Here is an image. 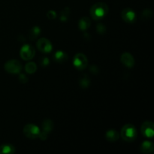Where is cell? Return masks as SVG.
Wrapping results in <instances>:
<instances>
[{"label":"cell","instance_id":"22","mask_svg":"<svg viewBox=\"0 0 154 154\" xmlns=\"http://www.w3.org/2000/svg\"><path fill=\"white\" fill-rule=\"evenodd\" d=\"M96 30H97L98 32L99 33V34H105V32H106V27H105V26H104L102 23H99L97 25V26H96Z\"/></svg>","mask_w":154,"mask_h":154},{"label":"cell","instance_id":"3","mask_svg":"<svg viewBox=\"0 0 154 154\" xmlns=\"http://www.w3.org/2000/svg\"><path fill=\"white\" fill-rule=\"evenodd\" d=\"M24 135L29 139H36L39 137L41 130L39 127L33 123H28L23 127Z\"/></svg>","mask_w":154,"mask_h":154},{"label":"cell","instance_id":"21","mask_svg":"<svg viewBox=\"0 0 154 154\" xmlns=\"http://www.w3.org/2000/svg\"><path fill=\"white\" fill-rule=\"evenodd\" d=\"M152 16H153V11L150 8L144 9L141 13V19H143L144 20H150L152 17Z\"/></svg>","mask_w":154,"mask_h":154},{"label":"cell","instance_id":"11","mask_svg":"<svg viewBox=\"0 0 154 154\" xmlns=\"http://www.w3.org/2000/svg\"><path fill=\"white\" fill-rule=\"evenodd\" d=\"M68 60V55L65 51H57L55 54H54V60L57 63H66Z\"/></svg>","mask_w":154,"mask_h":154},{"label":"cell","instance_id":"16","mask_svg":"<svg viewBox=\"0 0 154 154\" xmlns=\"http://www.w3.org/2000/svg\"><path fill=\"white\" fill-rule=\"evenodd\" d=\"M15 151V147L12 144H5L0 146V154H12Z\"/></svg>","mask_w":154,"mask_h":154},{"label":"cell","instance_id":"13","mask_svg":"<svg viewBox=\"0 0 154 154\" xmlns=\"http://www.w3.org/2000/svg\"><path fill=\"white\" fill-rule=\"evenodd\" d=\"M105 138L110 142H114L120 138V134L116 129H109L105 133Z\"/></svg>","mask_w":154,"mask_h":154},{"label":"cell","instance_id":"12","mask_svg":"<svg viewBox=\"0 0 154 154\" xmlns=\"http://www.w3.org/2000/svg\"><path fill=\"white\" fill-rule=\"evenodd\" d=\"M154 150V145L152 141H144L140 146V150L143 153H151Z\"/></svg>","mask_w":154,"mask_h":154},{"label":"cell","instance_id":"19","mask_svg":"<svg viewBox=\"0 0 154 154\" xmlns=\"http://www.w3.org/2000/svg\"><path fill=\"white\" fill-rule=\"evenodd\" d=\"M70 8L68 7L65 8L60 13V19L62 22H66L69 20V16L70 15Z\"/></svg>","mask_w":154,"mask_h":154},{"label":"cell","instance_id":"15","mask_svg":"<svg viewBox=\"0 0 154 154\" xmlns=\"http://www.w3.org/2000/svg\"><path fill=\"white\" fill-rule=\"evenodd\" d=\"M42 132H45V133L48 134H48L53 130V129H54V122H53L51 120H50V119L45 120L43 122H42Z\"/></svg>","mask_w":154,"mask_h":154},{"label":"cell","instance_id":"6","mask_svg":"<svg viewBox=\"0 0 154 154\" xmlns=\"http://www.w3.org/2000/svg\"><path fill=\"white\" fill-rule=\"evenodd\" d=\"M35 48L30 45H24L20 51V57L25 61L31 60L35 57Z\"/></svg>","mask_w":154,"mask_h":154},{"label":"cell","instance_id":"10","mask_svg":"<svg viewBox=\"0 0 154 154\" xmlns=\"http://www.w3.org/2000/svg\"><path fill=\"white\" fill-rule=\"evenodd\" d=\"M121 63L127 68H132L135 65V59L133 56L128 52L123 53L120 57Z\"/></svg>","mask_w":154,"mask_h":154},{"label":"cell","instance_id":"24","mask_svg":"<svg viewBox=\"0 0 154 154\" xmlns=\"http://www.w3.org/2000/svg\"><path fill=\"white\" fill-rule=\"evenodd\" d=\"M47 17L50 20H54L57 17V13H56L55 11L54 10H50L48 11V13H47Z\"/></svg>","mask_w":154,"mask_h":154},{"label":"cell","instance_id":"18","mask_svg":"<svg viewBox=\"0 0 154 154\" xmlns=\"http://www.w3.org/2000/svg\"><path fill=\"white\" fill-rule=\"evenodd\" d=\"M25 70L26 72L29 75L35 73V72L37 71V65L35 63H33V62H29V63H27L25 66Z\"/></svg>","mask_w":154,"mask_h":154},{"label":"cell","instance_id":"14","mask_svg":"<svg viewBox=\"0 0 154 154\" xmlns=\"http://www.w3.org/2000/svg\"><path fill=\"white\" fill-rule=\"evenodd\" d=\"M90 25H91V21H90V18L87 17H83L81 18L78 23V27H79L80 30L81 31H86L90 28Z\"/></svg>","mask_w":154,"mask_h":154},{"label":"cell","instance_id":"8","mask_svg":"<svg viewBox=\"0 0 154 154\" xmlns=\"http://www.w3.org/2000/svg\"><path fill=\"white\" fill-rule=\"evenodd\" d=\"M141 131L144 137L152 138L154 135V124L151 121H144L141 126Z\"/></svg>","mask_w":154,"mask_h":154},{"label":"cell","instance_id":"25","mask_svg":"<svg viewBox=\"0 0 154 154\" xmlns=\"http://www.w3.org/2000/svg\"><path fill=\"white\" fill-rule=\"evenodd\" d=\"M18 79H19L20 82L22 83V84H26V83L28 82L29 81V78H27L26 75H24V74H20Z\"/></svg>","mask_w":154,"mask_h":154},{"label":"cell","instance_id":"4","mask_svg":"<svg viewBox=\"0 0 154 154\" xmlns=\"http://www.w3.org/2000/svg\"><path fill=\"white\" fill-rule=\"evenodd\" d=\"M5 70L10 74H19L22 70V64L17 60H11L6 62L4 66Z\"/></svg>","mask_w":154,"mask_h":154},{"label":"cell","instance_id":"17","mask_svg":"<svg viewBox=\"0 0 154 154\" xmlns=\"http://www.w3.org/2000/svg\"><path fill=\"white\" fill-rule=\"evenodd\" d=\"M41 33V28L39 26H33L31 29V30L29 31V38L31 40H34L36 38H38V36L39 35V34Z\"/></svg>","mask_w":154,"mask_h":154},{"label":"cell","instance_id":"7","mask_svg":"<svg viewBox=\"0 0 154 154\" xmlns=\"http://www.w3.org/2000/svg\"><path fill=\"white\" fill-rule=\"evenodd\" d=\"M36 46H37L38 49L40 51H42V53L49 54L53 50L52 43L46 38H39L37 41Z\"/></svg>","mask_w":154,"mask_h":154},{"label":"cell","instance_id":"2","mask_svg":"<svg viewBox=\"0 0 154 154\" xmlns=\"http://www.w3.org/2000/svg\"><path fill=\"white\" fill-rule=\"evenodd\" d=\"M120 136L124 141L132 142L137 138V130L132 124H126L120 131Z\"/></svg>","mask_w":154,"mask_h":154},{"label":"cell","instance_id":"20","mask_svg":"<svg viewBox=\"0 0 154 154\" xmlns=\"http://www.w3.org/2000/svg\"><path fill=\"white\" fill-rule=\"evenodd\" d=\"M80 86H81V88L83 89H87L90 87V80L88 77L86 75H84L82 78L80 79Z\"/></svg>","mask_w":154,"mask_h":154},{"label":"cell","instance_id":"23","mask_svg":"<svg viewBox=\"0 0 154 154\" xmlns=\"http://www.w3.org/2000/svg\"><path fill=\"white\" fill-rule=\"evenodd\" d=\"M39 63H40L41 66H42V67H46V66H48V65H49L50 60L48 57H43L40 59V60H39Z\"/></svg>","mask_w":154,"mask_h":154},{"label":"cell","instance_id":"5","mask_svg":"<svg viewBox=\"0 0 154 154\" xmlns=\"http://www.w3.org/2000/svg\"><path fill=\"white\" fill-rule=\"evenodd\" d=\"M73 65L78 70H84L88 66V59L84 54H77L74 57Z\"/></svg>","mask_w":154,"mask_h":154},{"label":"cell","instance_id":"1","mask_svg":"<svg viewBox=\"0 0 154 154\" xmlns=\"http://www.w3.org/2000/svg\"><path fill=\"white\" fill-rule=\"evenodd\" d=\"M108 12V6L106 3L97 2L93 5L90 11L92 18L95 20H100L105 17Z\"/></svg>","mask_w":154,"mask_h":154},{"label":"cell","instance_id":"9","mask_svg":"<svg viewBox=\"0 0 154 154\" xmlns=\"http://www.w3.org/2000/svg\"><path fill=\"white\" fill-rule=\"evenodd\" d=\"M121 17L123 21L127 23H133L136 20V14L132 8H125L122 11Z\"/></svg>","mask_w":154,"mask_h":154}]
</instances>
